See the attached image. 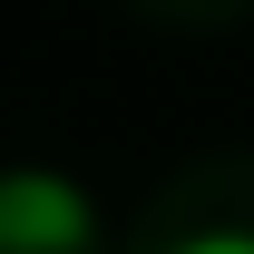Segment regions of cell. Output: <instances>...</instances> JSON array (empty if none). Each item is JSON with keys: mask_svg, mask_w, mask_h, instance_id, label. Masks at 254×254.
<instances>
[{"mask_svg": "<svg viewBox=\"0 0 254 254\" xmlns=\"http://www.w3.org/2000/svg\"><path fill=\"white\" fill-rule=\"evenodd\" d=\"M98 245V205L68 176H0V254H88Z\"/></svg>", "mask_w": 254, "mask_h": 254, "instance_id": "1", "label": "cell"}, {"mask_svg": "<svg viewBox=\"0 0 254 254\" xmlns=\"http://www.w3.org/2000/svg\"><path fill=\"white\" fill-rule=\"evenodd\" d=\"M176 254H254V235H186Z\"/></svg>", "mask_w": 254, "mask_h": 254, "instance_id": "2", "label": "cell"}]
</instances>
